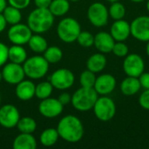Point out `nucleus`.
I'll use <instances>...</instances> for the list:
<instances>
[{
	"instance_id": "1",
	"label": "nucleus",
	"mask_w": 149,
	"mask_h": 149,
	"mask_svg": "<svg viewBox=\"0 0 149 149\" xmlns=\"http://www.w3.org/2000/svg\"><path fill=\"white\" fill-rule=\"evenodd\" d=\"M58 135L64 141L70 143L79 141L84 135V127L81 120L74 115L63 117L57 127Z\"/></svg>"
},
{
	"instance_id": "2",
	"label": "nucleus",
	"mask_w": 149,
	"mask_h": 149,
	"mask_svg": "<svg viewBox=\"0 0 149 149\" xmlns=\"http://www.w3.org/2000/svg\"><path fill=\"white\" fill-rule=\"evenodd\" d=\"M54 22V16L48 8H36L28 16L27 25L32 32L41 34L49 31Z\"/></svg>"
},
{
	"instance_id": "3",
	"label": "nucleus",
	"mask_w": 149,
	"mask_h": 149,
	"mask_svg": "<svg viewBox=\"0 0 149 149\" xmlns=\"http://www.w3.org/2000/svg\"><path fill=\"white\" fill-rule=\"evenodd\" d=\"M98 93L94 88L80 87L72 96V107L79 112H87L93 108L98 99Z\"/></svg>"
},
{
	"instance_id": "4",
	"label": "nucleus",
	"mask_w": 149,
	"mask_h": 149,
	"mask_svg": "<svg viewBox=\"0 0 149 149\" xmlns=\"http://www.w3.org/2000/svg\"><path fill=\"white\" fill-rule=\"evenodd\" d=\"M23 68L29 79H39L43 78L49 70V63L44 56H33L27 58L23 65Z\"/></svg>"
},
{
	"instance_id": "5",
	"label": "nucleus",
	"mask_w": 149,
	"mask_h": 149,
	"mask_svg": "<svg viewBox=\"0 0 149 149\" xmlns=\"http://www.w3.org/2000/svg\"><path fill=\"white\" fill-rule=\"evenodd\" d=\"M81 31L79 23L72 17H65L58 24L57 34L65 43H72L77 40Z\"/></svg>"
},
{
	"instance_id": "6",
	"label": "nucleus",
	"mask_w": 149,
	"mask_h": 149,
	"mask_svg": "<svg viewBox=\"0 0 149 149\" xmlns=\"http://www.w3.org/2000/svg\"><path fill=\"white\" fill-rule=\"evenodd\" d=\"M93 109L96 118L103 122L111 120L116 113V105L107 95L98 97Z\"/></svg>"
},
{
	"instance_id": "7",
	"label": "nucleus",
	"mask_w": 149,
	"mask_h": 149,
	"mask_svg": "<svg viewBox=\"0 0 149 149\" xmlns=\"http://www.w3.org/2000/svg\"><path fill=\"white\" fill-rule=\"evenodd\" d=\"M87 17L90 23L95 27L106 26L108 23V9L100 2L92 3L87 10Z\"/></svg>"
},
{
	"instance_id": "8",
	"label": "nucleus",
	"mask_w": 149,
	"mask_h": 149,
	"mask_svg": "<svg viewBox=\"0 0 149 149\" xmlns=\"http://www.w3.org/2000/svg\"><path fill=\"white\" fill-rule=\"evenodd\" d=\"M49 81L52 85L53 88L58 90H66L73 86L75 77L72 71L66 68H61L52 72Z\"/></svg>"
},
{
	"instance_id": "9",
	"label": "nucleus",
	"mask_w": 149,
	"mask_h": 149,
	"mask_svg": "<svg viewBox=\"0 0 149 149\" xmlns=\"http://www.w3.org/2000/svg\"><path fill=\"white\" fill-rule=\"evenodd\" d=\"M123 70L127 76L139 78L145 70V62L139 54H127L123 61Z\"/></svg>"
},
{
	"instance_id": "10",
	"label": "nucleus",
	"mask_w": 149,
	"mask_h": 149,
	"mask_svg": "<svg viewBox=\"0 0 149 149\" xmlns=\"http://www.w3.org/2000/svg\"><path fill=\"white\" fill-rule=\"evenodd\" d=\"M32 31L27 24H16L8 31V38L13 45H25L30 40Z\"/></svg>"
},
{
	"instance_id": "11",
	"label": "nucleus",
	"mask_w": 149,
	"mask_h": 149,
	"mask_svg": "<svg viewBox=\"0 0 149 149\" xmlns=\"http://www.w3.org/2000/svg\"><path fill=\"white\" fill-rule=\"evenodd\" d=\"M131 35L139 41L149 40V16H139L130 24Z\"/></svg>"
},
{
	"instance_id": "12",
	"label": "nucleus",
	"mask_w": 149,
	"mask_h": 149,
	"mask_svg": "<svg viewBox=\"0 0 149 149\" xmlns=\"http://www.w3.org/2000/svg\"><path fill=\"white\" fill-rule=\"evenodd\" d=\"M1 72L3 79L10 85H17L25 77L23 65L12 62L5 64Z\"/></svg>"
},
{
	"instance_id": "13",
	"label": "nucleus",
	"mask_w": 149,
	"mask_h": 149,
	"mask_svg": "<svg viewBox=\"0 0 149 149\" xmlns=\"http://www.w3.org/2000/svg\"><path fill=\"white\" fill-rule=\"evenodd\" d=\"M64 106L60 103L58 99L54 98H47L42 100L38 105V112L39 113L45 118H55L61 114L63 112Z\"/></svg>"
},
{
	"instance_id": "14",
	"label": "nucleus",
	"mask_w": 149,
	"mask_h": 149,
	"mask_svg": "<svg viewBox=\"0 0 149 149\" xmlns=\"http://www.w3.org/2000/svg\"><path fill=\"white\" fill-rule=\"evenodd\" d=\"M20 119L18 109L10 104L4 105L0 107V125L5 128H13Z\"/></svg>"
},
{
	"instance_id": "15",
	"label": "nucleus",
	"mask_w": 149,
	"mask_h": 149,
	"mask_svg": "<svg viewBox=\"0 0 149 149\" xmlns=\"http://www.w3.org/2000/svg\"><path fill=\"white\" fill-rule=\"evenodd\" d=\"M116 87V79L113 75L109 73H104L96 78L94 84V90L98 94L108 95L113 92Z\"/></svg>"
},
{
	"instance_id": "16",
	"label": "nucleus",
	"mask_w": 149,
	"mask_h": 149,
	"mask_svg": "<svg viewBox=\"0 0 149 149\" xmlns=\"http://www.w3.org/2000/svg\"><path fill=\"white\" fill-rule=\"evenodd\" d=\"M110 34L115 41L127 40L131 35L130 24L124 19L114 20L110 29Z\"/></svg>"
},
{
	"instance_id": "17",
	"label": "nucleus",
	"mask_w": 149,
	"mask_h": 149,
	"mask_svg": "<svg viewBox=\"0 0 149 149\" xmlns=\"http://www.w3.org/2000/svg\"><path fill=\"white\" fill-rule=\"evenodd\" d=\"M114 43L115 40L113 39L112 35L108 32L100 31L94 36L93 45L101 53L105 54V53L112 52Z\"/></svg>"
},
{
	"instance_id": "18",
	"label": "nucleus",
	"mask_w": 149,
	"mask_h": 149,
	"mask_svg": "<svg viewBox=\"0 0 149 149\" xmlns=\"http://www.w3.org/2000/svg\"><path fill=\"white\" fill-rule=\"evenodd\" d=\"M35 84L31 80L23 79L21 82L17 84L16 86V95L23 101L30 100L35 96Z\"/></svg>"
},
{
	"instance_id": "19",
	"label": "nucleus",
	"mask_w": 149,
	"mask_h": 149,
	"mask_svg": "<svg viewBox=\"0 0 149 149\" xmlns=\"http://www.w3.org/2000/svg\"><path fill=\"white\" fill-rule=\"evenodd\" d=\"M120 91L126 96H134L141 88L139 78L127 76L120 83Z\"/></svg>"
},
{
	"instance_id": "20",
	"label": "nucleus",
	"mask_w": 149,
	"mask_h": 149,
	"mask_svg": "<svg viewBox=\"0 0 149 149\" xmlns=\"http://www.w3.org/2000/svg\"><path fill=\"white\" fill-rule=\"evenodd\" d=\"M107 63V60L104 53L98 52L89 57V58L86 61V67L91 72L97 73L102 72L105 69Z\"/></svg>"
},
{
	"instance_id": "21",
	"label": "nucleus",
	"mask_w": 149,
	"mask_h": 149,
	"mask_svg": "<svg viewBox=\"0 0 149 149\" xmlns=\"http://www.w3.org/2000/svg\"><path fill=\"white\" fill-rule=\"evenodd\" d=\"M14 149H35L37 148V141L31 134L20 133L12 145Z\"/></svg>"
},
{
	"instance_id": "22",
	"label": "nucleus",
	"mask_w": 149,
	"mask_h": 149,
	"mask_svg": "<svg viewBox=\"0 0 149 149\" xmlns=\"http://www.w3.org/2000/svg\"><path fill=\"white\" fill-rule=\"evenodd\" d=\"M8 59L16 64H24L27 59V52L25 49L20 45H14L9 48Z\"/></svg>"
},
{
	"instance_id": "23",
	"label": "nucleus",
	"mask_w": 149,
	"mask_h": 149,
	"mask_svg": "<svg viewBox=\"0 0 149 149\" xmlns=\"http://www.w3.org/2000/svg\"><path fill=\"white\" fill-rule=\"evenodd\" d=\"M54 17H61L65 15L70 10L69 0H52L49 8Z\"/></svg>"
},
{
	"instance_id": "24",
	"label": "nucleus",
	"mask_w": 149,
	"mask_h": 149,
	"mask_svg": "<svg viewBox=\"0 0 149 149\" xmlns=\"http://www.w3.org/2000/svg\"><path fill=\"white\" fill-rule=\"evenodd\" d=\"M27 44L29 45L30 49L36 53H44V52L48 47V43L46 39L38 33L35 35H31Z\"/></svg>"
},
{
	"instance_id": "25",
	"label": "nucleus",
	"mask_w": 149,
	"mask_h": 149,
	"mask_svg": "<svg viewBox=\"0 0 149 149\" xmlns=\"http://www.w3.org/2000/svg\"><path fill=\"white\" fill-rule=\"evenodd\" d=\"M59 138L57 128H47L42 132L39 137L40 143L45 147H52L58 141Z\"/></svg>"
},
{
	"instance_id": "26",
	"label": "nucleus",
	"mask_w": 149,
	"mask_h": 149,
	"mask_svg": "<svg viewBox=\"0 0 149 149\" xmlns=\"http://www.w3.org/2000/svg\"><path fill=\"white\" fill-rule=\"evenodd\" d=\"M2 13H3L7 24H10V25L20 23V21L22 19V14H21L20 10H18L11 5L6 6Z\"/></svg>"
},
{
	"instance_id": "27",
	"label": "nucleus",
	"mask_w": 149,
	"mask_h": 149,
	"mask_svg": "<svg viewBox=\"0 0 149 149\" xmlns=\"http://www.w3.org/2000/svg\"><path fill=\"white\" fill-rule=\"evenodd\" d=\"M17 127L20 133L32 134L37 128V123L31 117H23L19 119Z\"/></svg>"
},
{
	"instance_id": "28",
	"label": "nucleus",
	"mask_w": 149,
	"mask_h": 149,
	"mask_svg": "<svg viewBox=\"0 0 149 149\" xmlns=\"http://www.w3.org/2000/svg\"><path fill=\"white\" fill-rule=\"evenodd\" d=\"M44 58L49 64H55L62 59L63 52L58 46H49L44 52Z\"/></svg>"
},
{
	"instance_id": "29",
	"label": "nucleus",
	"mask_w": 149,
	"mask_h": 149,
	"mask_svg": "<svg viewBox=\"0 0 149 149\" xmlns=\"http://www.w3.org/2000/svg\"><path fill=\"white\" fill-rule=\"evenodd\" d=\"M53 86L50 81H44L38 84L35 87V96L39 100L49 98L52 93Z\"/></svg>"
},
{
	"instance_id": "30",
	"label": "nucleus",
	"mask_w": 149,
	"mask_h": 149,
	"mask_svg": "<svg viewBox=\"0 0 149 149\" xmlns=\"http://www.w3.org/2000/svg\"><path fill=\"white\" fill-rule=\"evenodd\" d=\"M109 17L113 20H120L123 19L126 15V8L123 3H120L119 1L112 3L108 9Z\"/></svg>"
},
{
	"instance_id": "31",
	"label": "nucleus",
	"mask_w": 149,
	"mask_h": 149,
	"mask_svg": "<svg viewBox=\"0 0 149 149\" xmlns=\"http://www.w3.org/2000/svg\"><path fill=\"white\" fill-rule=\"evenodd\" d=\"M96 78L97 77H96L95 73L87 69L80 74L79 83L82 87L93 88L95 81H96Z\"/></svg>"
},
{
	"instance_id": "32",
	"label": "nucleus",
	"mask_w": 149,
	"mask_h": 149,
	"mask_svg": "<svg viewBox=\"0 0 149 149\" xmlns=\"http://www.w3.org/2000/svg\"><path fill=\"white\" fill-rule=\"evenodd\" d=\"M79 45L82 47H91L94 44V36L89 31H80L77 40Z\"/></svg>"
},
{
	"instance_id": "33",
	"label": "nucleus",
	"mask_w": 149,
	"mask_h": 149,
	"mask_svg": "<svg viewBox=\"0 0 149 149\" xmlns=\"http://www.w3.org/2000/svg\"><path fill=\"white\" fill-rule=\"evenodd\" d=\"M112 52L117 57L125 58L129 52V48L124 41H115Z\"/></svg>"
},
{
	"instance_id": "34",
	"label": "nucleus",
	"mask_w": 149,
	"mask_h": 149,
	"mask_svg": "<svg viewBox=\"0 0 149 149\" xmlns=\"http://www.w3.org/2000/svg\"><path fill=\"white\" fill-rule=\"evenodd\" d=\"M139 104L143 109L149 111V89H145V91L140 95Z\"/></svg>"
},
{
	"instance_id": "35",
	"label": "nucleus",
	"mask_w": 149,
	"mask_h": 149,
	"mask_svg": "<svg viewBox=\"0 0 149 149\" xmlns=\"http://www.w3.org/2000/svg\"><path fill=\"white\" fill-rule=\"evenodd\" d=\"M8 51L9 48L7 45L0 42V67L4 65L8 60Z\"/></svg>"
},
{
	"instance_id": "36",
	"label": "nucleus",
	"mask_w": 149,
	"mask_h": 149,
	"mask_svg": "<svg viewBox=\"0 0 149 149\" xmlns=\"http://www.w3.org/2000/svg\"><path fill=\"white\" fill-rule=\"evenodd\" d=\"M8 3L10 5L18 10H23L28 7L31 3V0H8Z\"/></svg>"
},
{
	"instance_id": "37",
	"label": "nucleus",
	"mask_w": 149,
	"mask_h": 149,
	"mask_svg": "<svg viewBox=\"0 0 149 149\" xmlns=\"http://www.w3.org/2000/svg\"><path fill=\"white\" fill-rule=\"evenodd\" d=\"M141 86L144 89H149V72H142L139 76Z\"/></svg>"
},
{
	"instance_id": "38",
	"label": "nucleus",
	"mask_w": 149,
	"mask_h": 149,
	"mask_svg": "<svg viewBox=\"0 0 149 149\" xmlns=\"http://www.w3.org/2000/svg\"><path fill=\"white\" fill-rule=\"evenodd\" d=\"M58 100L60 101V103H61L63 106H65V105L69 104V103L72 101V96H71L68 93H61V94L58 96Z\"/></svg>"
},
{
	"instance_id": "39",
	"label": "nucleus",
	"mask_w": 149,
	"mask_h": 149,
	"mask_svg": "<svg viewBox=\"0 0 149 149\" xmlns=\"http://www.w3.org/2000/svg\"><path fill=\"white\" fill-rule=\"evenodd\" d=\"M52 0H34L37 8H49Z\"/></svg>"
},
{
	"instance_id": "40",
	"label": "nucleus",
	"mask_w": 149,
	"mask_h": 149,
	"mask_svg": "<svg viewBox=\"0 0 149 149\" xmlns=\"http://www.w3.org/2000/svg\"><path fill=\"white\" fill-rule=\"evenodd\" d=\"M6 24H7V22L3 17V13H0V33L4 31V29L6 28Z\"/></svg>"
},
{
	"instance_id": "41",
	"label": "nucleus",
	"mask_w": 149,
	"mask_h": 149,
	"mask_svg": "<svg viewBox=\"0 0 149 149\" xmlns=\"http://www.w3.org/2000/svg\"><path fill=\"white\" fill-rule=\"evenodd\" d=\"M7 6L6 0H0V13H2L4 10V8Z\"/></svg>"
},
{
	"instance_id": "42",
	"label": "nucleus",
	"mask_w": 149,
	"mask_h": 149,
	"mask_svg": "<svg viewBox=\"0 0 149 149\" xmlns=\"http://www.w3.org/2000/svg\"><path fill=\"white\" fill-rule=\"evenodd\" d=\"M148 44H147V46H146V52H147V54H148V56L149 57V40L147 42Z\"/></svg>"
},
{
	"instance_id": "43",
	"label": "nucleus",
	"mask_w": 149,
	"mask_h": 149,
	"mask_svg": "<svg viewBox=\"0 0 149 149\" xmlns=\"http://www.w3.org/2000/svg\"><path fill=\"white\" fill-rule=\"evenodd\" d=\"M130 1H132L134 3H141V2H143L145 0H130Z\"/></svg>"
},
{
	"instance_id": "44",
	"label": "nucleus",
	"mask_w": 149,
	"mask_h": 149,
	"mask_svg": "<svg viewBox=\"0 0 149 149\" xmlns=\"http://www.w3.org/2000/svg\"><path fill=\"white\" fill-rule=\"evenodd\" d=\"M146 7H147V10H148V13H149V0H148V2H147Z\"/></svg>"
},
{
	"instance_id": "45",
	"label": "nucleus",
	"mask_w": 149,
	"mask_h": 149,
	"mask_svg": "<svg viewBox=\"0 0 149 149\" xmlns=\"http://www.w3.org/2000/svg\"><path fill=\"white\" fill-rule=\"evenodd\" d=\"M107 1H108L110 3H113V2H116V1H119V0H107Z\"/></svg>"
},
{
	"instance_id": "46",
	"label": "nucleus",
	"mask_w": 149,
	"mask_h": 149,
	"mask_svg": "<svg viewBox=\"0 0 149 149\" xmlns=\"http://www.w3.org/2000/svg\"><path fill=\"white\" fill-rule=\"evenodd\" d=\"M3 79V77H2V72H0V82H1V80Z\"/></svg>"
},
{
	"instance_id": "47",
	"label": "nucleus",
	"mask_w": 149,
	"mask_h": 149,
	"mask_svg": "<svg viewBox=\"0 0 149 149\" xmlns=\"http://www.w3.org/2000/svg\"><path fill=\"white\" fill-rule=\"evenodd\" d=\"M69 1H71V2H77V1H79V0H69Z\"/></svg>"
},
{
	"instance_id": "48",
	"label": "nucleus",
	"mask_w": 149,
	"mask_h": 149,
	"mask_svg": "<svg viewBox=\"0 0 149 149\" xmlns=\"http://www.w3.org/2000/svg\"><path fill=\"white\" fill-rule=\"evenodd\" d=\"M0 104H1V96H0Z\"/></svg>"
}]
</instances>
